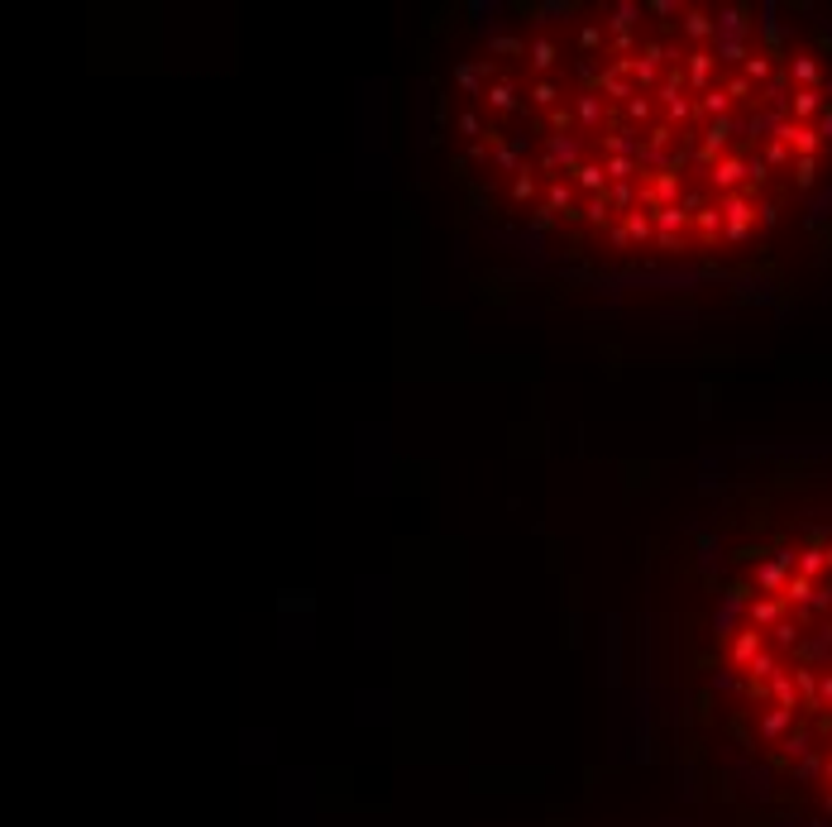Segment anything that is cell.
<instances>
[{
	"mask_svg": "<svg viewBox=\"0 0 832 827\" xmlns=\"http://www.w3.org/2000/svg\"><path fill=\"white\" fill-rule=\"evenodd\" d=\"M464 201L593 273L742 278L832 220V20L775 0H512L431 58Z\"/></svg>",
	"mask_w": 832,
	"mask_h": 827,
	"instance_id": "6da1fadb",
	"label": "cell"
},
{
	"mask_svg": "<svg viewBox=\"0 0 832 827\" xmlns=\"http://www.w3.org/2000/svg\"><path fill=\"white\" fill-rule=\"evenodd\" d=\"M689 722L732 784L832 827V455L708 483L670 579Z\"/></svg>",
	"mask_w": 832,
	"mask_h": 827,
	"instance_id": "7a4b0ae2",
	"label": "cell"
}]
</instances>
